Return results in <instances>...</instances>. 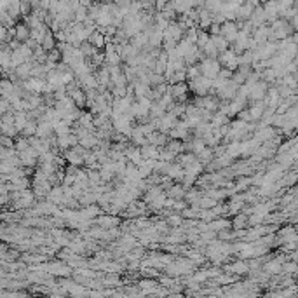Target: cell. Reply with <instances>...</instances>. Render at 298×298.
Wrapping results in <instances>:
<instances>
[{
    "instance_id": "6da1fadb",
    "label": "cell",
    "mask_w": 298,
    "mask_h": 298,
    "mask_svg": "<svg viewBox=\"0 0 298 298\" xmlns=\"http://www.w3.org/2000/svg\"><path fill=\"white\" fill-rule=\"evenodd\" d=\"M293 26L290 21L286 19H276L270 26V40H284L293 33Z\"/></svg>"
},
{
    "instance_id": "7a4b0ae2",
    "label": "cell",
    "mask_w": 298,
    "mask_h": 298,
    "mask_svg": "<svg viewBox=\"0 0 298 298\" xmlns=\"http://www.w3.org/2000/svg\"><path fill=\"white\" fill-rule=\"evenodd\" d=\"M188 82H190L188 84L190 91L195 96H206L209 93H215V89H213V79H209L206 75H201V77H197L194 80H188Z\"/></svg>"
},
{
    "instance_id": "3957f363",
    "label": "cell",
    "mask_w": 298,
    "mask_h": 298,
    "mask_svg": "<svg viewBox=\"0 0 298 298\" xmlns=\"http://www.w3.org/2000/svg\"><path fill=\"white\" fill-rule=\"evenodd\" d=\"M201 70H203V75L215 80L222 70V63L218 61V58H204L201 61Z\"/></svg>"
},
{
    "instance_id": "277c9868",
    "label": "cell",
    "mask_w": 298,
    "mask_h": 298,
    "mask_svg": "<svg viewBox=\"0 0 298 298\" xmlns=\"http://www.w3.org/2000/svg\"><path fill=\"white\" fill-rule=\"evenodd\" d=\"M218 61L222 63V66L236 72L237 68H239V54H237L234 49H227V51H224V53L218 54Z\"/></svg>"
},
{
    "instance_id": "5b68a950",
    "label": "cell",
    "mask_w": 298,
    "mask_h": 298,
    "mask_svg": "<svg viewBox=\"0 0 298 298\" xmlns=\"http://www.w3.org/2000/svg\"><path fill=\"white\" fill-rule=\"evenodd\" d=\"M241 32V25L237 21H225L224 25H222V35L227 38L230 44L237 40V35Z\"/></svg>"
},
{
    "instance_id": "8992f818",
    "label": "cell",
    "mask_w": 298,
    "mask_h": 298,
    "mask_svg": "<svg viewBox=\"0 0 298 298\" xmlns=\"http://www.w3.org/2000/svg\"><path fill=\"white\" fill-rule=\"evenodd\" d=\"M38 157L40 155H38V152L33 147H30L25 152H19V161L23 168H35L38 164Z\"/></svg>"
},
{
    "instance_id": "52a82bcc",
    "label": "cell",
    "mask_w": 298,
    "mask_h": 298,
    "mask_svg": "<svg viewBox=\"0 0 298 298\" xmlns=\"http://www.w3.org/2000/svg\"><path fill=\"white\" fill-rule=\"evenodd\" d=\"M32 190L35 192L37 197H47L49 192L53 190V185H51V182L46 178H35L32 183Z\"/></svg>"
},
{
    "instance_id": "ba28073f",
    "label": "cell",
    "mask_w": 298,
    "mask_h": 298,
    "mask_svg": "<svg viewBox=\"0 0 298 298\" xmlns=\"http://www.w3.org/2000/svg\"><path fill=\"white\" fill-rule=\"evenodd\" d=\"M267 96V84L263 80H258L253 86H249V99L253 101H261Z\"/></svg>"
},
{
    "instance_id": "9c48e42d",
    "label": "cell",
    "mask_w": 298,
    "mask_h": 298,
    "mask_svg": "<svg viewBox=\"0 0 298 298\" xmlns=\"http://www.w3.org/2000/svg\"><path fill=\"white\" fill-rule=\"evenodd\" d=\"M149 143H152V145L159 147V149H162V147L168 145V141H169V134L168 132H162L159 131V129H155L153 132H150L149 136Z\"/></svg>"
},
{
    "instance_id": "30bf717a",
    "label": "cell",
    "mask_w": 298,
    "mask_h": 298,
    "mask_svg": "<svg viewBox=\"0 0 298 298\" xmlns=\"http://www.w3.org/2000/svg\"><path fill=\"white\" fill-rule=\"evenodd\" d=\"M126 159L136 166H141L143 164V161H145L140 147H128V150H126Z\"/></svg>"
},
{
    "instance_id": "8fae6325",
    "label": "cell",
    "mask_w": 298,
    "mask_h": 298,
    "mask_svg": "<svg viewBox=\"0 0 298 298\" xmlns=\"http://www.w3.org/2000/svg\"><path fill=\"white\" fill-rule=\"evenodd\" d=\"M87 40L91 42L93 46L96 47V49H105V47H107V35H105L103 32H101V30H94V32L91 33V37L87 38Z\"/></svg>"
},
{
    "instance_id": "7c38bea8",
    "label": "cell",
    "mask_w": 298,
    "mask_h": 298,
    "mask_svg": "<svg viewBox=\"0 0 298 298\" xmlns=\"http://www.w3.org/2000/svg\"><path fill=\"white\" fill-rule=\"evenodd\" d=\"M249 265L246 263V261L239 260V261H234L232 265H228V267H225V272L227 274H237V276H242V274L249 272Z\"/></svg>"
},
{
    "instance_id": "4fadbf2b",
    "label": "cell",
    "mask_w": 298,
    "mask_h": 298,
    "mask_svg": "<svg viewBox=\"0 0 298 298\" xmlns=\"http://www.w3.org/2000/svg\"><path fill=\"white\" fill-rule=\"evenodd\" d=\"M166 194H168V197H171V199H185V194H186V186L183 185H180V182H176V183H173V185L166 190Z\"/></svg>"
},
{
    "instance_id": "5bb4252c",
    "label": "cell",
    "mask_w": 298,
    "mask_h": 298,
    "mask_svg": "<svg viewBox=\"0 0 298 298\" xmlns=\"http://www.w3.org/2000/svg\"><path fill=\"white\" fill-rule=\"evenodd\" d=\"M30 37H32V28L26 25L25 21H23V23H18L16 25V37L14 38H18V40H21L23 44H25V42L30 40Z\"/></svg>"
},
{
    "instance_id": "9a60e30c",
    "label": "cell",
    "mask_w": 298,
    "mask_h": 298,
    "mask_svg": "<svg viewBox=\"0 0 298 298\" xmlns=\"http://www.w3.org/2000/svg\"><path fill=\"white\" fill-rule=\"evenodd\" d=\"M253 38L258 42V46L260 44H265V42H269L270 38V26H258V28H255V33H253Z\"/></svg>"
},
{
    "instance_id": "2e32d148",
    "label": "cell",
    "mask_w": 298,
    "mask_h": 298,
    "mask_svg": "<svg viewBox=\"0 0 298 298\" xmlns=\"http://www.w3.org/2000/svg\"><path fill=\"white\" fill-rule=\"evenodd\" d=\"M168 176L169 178H173L174 182H183V176H185V168H183L180 162H176V164H171L169 166V171H168Z\"/></svg>"
},
{
    "instance_id": "e0dca14e",
    "label": "cell",
    "mask_w": 298,
    "mask_h": 298,
    "mask_svg": "<svg viewBox=\"0 0 298 298\" xmlns=\"http://www.w3.org/2000/svg\"><path fill=\"white\" fill-rule=\"evenodd\" d=\"M51 274H56V276H61V278H66V276H70L72 274V267H66L63 263H51L46 267Z\"/></svg>"
},
{
    "instance_id": "ac0fdd59",
    "label": "cell",
    "mask_w": 298,
    "mask_h": 298,
    "mask_svg": "<svg viewBox=\"0 0 298 298\" xmlns=\"http://www.w3.org/2000/svg\"><path fill=\"white\" fill-rule=\"evenodd\" d=\"M166 149L169 150V152H173L174 155H180V153L185 152V141H183V140H178V138H171V140L168 141Z\"/></svg>"
},
{
    "instance_id": "d6986e66",
    "label": "cell",
    "mask_w": 298,
    "mask_h": 298,
    "mask_svg": "<svg viewBox=\"0 0 298 298\" xmlns=\"http://www.w3.org/2000/svg\"><path fill=\"white\" fill-rule=\"evenodd\" d=\"M140 149L145 159H155V161L159 159V153H161V149H159V147L152 145V143H147V145L140 147Z\"/></svg>"
},
{
    "instance_id": "ffe728a7",
    "label": "cell",
    "mask_w": 298,
    "mask_h": 298,
    "mask_svg": "<svg viewBox=\"0 0 298 298\" xmlns=\"http://www.w3.org/2000/svg\"><path fill=\"white\" fill-rule=\"evenodd\" d=\"M176 159H178V162L183 166V168H188V166L194 164L195 161H199V159H197V153L188 152V150H185L183 153H180V155H178Z\"/></svg>"
},
{
    "instance_id": "44dd1931",
    "label": "cell",
    "mask_w": 298,
    "mask_h": 298,
    "mask_svg": "<svg viewBox=\"0 0 298 298\" xmlns=\"http://www.w3.org/2000/svg\"><path fill=\"white\" fill-rule=\"evenodd\" d=\"M215 157H216V153H215V149H213V147H206L203 152L197 153V159L203 162V164H209Z\"/></svg>"
},
{
    "instance_id": "7402d4cb",
    "label": "cell",
    "mask_w": 298,
    "mask_h": 298,
    "mask_svg": "<svg viewBox=\"0 0 298 298\" xmlns=\"http://www.w3.org/2000/svg\"><path fill=\"white\" fill-rule=\"evenodd\" d=\"M211 38H213V42H215L218 53H224V51H227L228 47H230V42H228L222 33H218V35H211Z\"/></svg>"
},
{
    "instance_id": "603a6c76",
    "label": "cell",
    "mask_w": 298,
    "mask_h": 298,
    "mask_svg": "<svg viewBox=\"0 0 298 298\" xmlns=\"http://www.w3.org/2000/svg\"><path fill=\"white\" fill-rule=\"evenodd\" d=\"M203 75V70H201V63H195V65H188L186 66V80H194L197 77Z\"/></svg>"
},
{
    "instance_id": "cb8c5ba5",
    "label": "cell",
    "mask_w": 298,
    "mask_h": 298,
    "mask_svg": "<svg viewBox=\"0 0 298 298\" xmlns=\"http://www.w3.org/2000/svg\"><path fill=\"white\" fill-rule=\"evenodd\" d=\"M203 195H204V192H199V190H195V188H188L185 194V201L192 206V204H197L199 199L203 197Z\"/></svg>"
},
{
    "instance_id": "d4e9b609",
    "label": "cell",
    "mask_w": 298,
    "mask_h": 298,
    "mask_svg": "<svg viewBox=\"0 0 298 298\" xmlns=\"http://www.w3.org/2000/svg\"><path fill=\"white\" fill-rule=\"evenodd\" d=\"M138 286H140L141 290V293L143 295H149V293H153L155 291V286H157V282L153 281V279H143L141 282H138Z\"/></svg>"
},
{
    "instance_id": "484cf974",
    "label": "cell",
    "mask_w": 298,
    "mask_h": 298,
    "mask_svg": "<svg viewBox=\"0 0 298 298\" xmlns=\"http://www.w3.org/2000/svg\"><path fill=\"white\" fill-rule=\"evenodd\" d=\"M255 138H257L258 141H269L270 138H274V131H272V128H261V129H258L257 131V134H255Z\"/></svg>"
},
{
    "instance_id": "4316f807",
    "label": "cell",
    "mask_w": 298,
    "mask_h": 298,
    "mask_svg": "<svg viewBox=\"0 0 298 298\" xmlns=\"http://www.w3.org/2000/svg\"><path fill=\"white\" fill-rule=\"evenodd\" d=\"M232 227L234 228H248L249 227V216L248 215H237L236 218H234V224H232Z\"/></svg>"
},
{
    "instance_id": "83f0119b",
    "label": "cell",
    "mask_w": 298,
    "mask_h": 298,
    "mask_svg": "<svg viewBox=\"0 0 298 298\" xmlns=\"http://www.w3.org/2000/svg\"><path fill=\"white\" fill-rule=\"evenodd\" d=\"M37 128H38V122H37V120H30L28 124L25 126V129L21 131V134H23V136H26V138L35 136V134H37Z\"/></svg>"
},
{
    "instance_id": "f1b7e54d",
    "label": "cell",
    "mask_w": 298,
    "mask_h": 298,
    "mask_svg": "<svg viewBox=\"0 0 298 298\" xmlns=\"http://www.w3.org/2000/svg\"><path fill=\"white\" fill-rule=\"evenodd\" d=\"M203 51H204V54H206V58H218V54H220L215 46V42H213V38L203 47Z\"/></svg>"
},
{
    "instance_id": "f546056e",
    "label": "cell",
    "mask_w": 298,
    "mask_h": 298,
    "mask_svg": "<svg viewBox=\"0 0 298 298\" xmlns=\"http://www.w3.org/2000/svg\"><path fill=\"white\" fill-rule=\"evenodd\" d=\"M117 224H119V220L112 218V216H101V218H98V225L103 228H112V227H115Z\"/></svg>"
},
{
    "instance_id": "4dcf8cb0",
    "label": "cell",
    "mask_w": 298,
    "mask_h": 298,
    "mask_svg": "<svg viewBox=\"0 0 298 298\" xmlns=\"http://www.w3.org/2000/svg\"><path fill=\"white\" fill-rule=\"evenodd\" d=\"M263 270L267 274H278V272H281V270H282V265L279 263V260H274V261H270V263L265 265Z\"/></svg>"
},
{
    "instance_id": "1f68e13d",
    "label": "cell",
    "mask_w": 298,
    "mask_h": 298,
    "mask_svg": "<svg viewBox=\"0 0 298 298\" xmlns=\"http://www.w3.org/2000/svg\"><path fill=\"white\" fill-rule=\"evenodd\" d=\"M186 80V70H178L174 72L173 75H171V79L168 80L169 84H178V82H185Z\"/></svg>"
},
{
    "instance_id": "d6a6232c",
    "label": "cell",
    "mask_w": 298,
    "mask_h": 298,
    "mask_svg": "<svg viewBox=\"0 0 298 298\" xmlns=\"http://www.w3.org/2000/svg\"><path fill=\"white\" fill-rule=\"evenodd\" d=\"M209 40H211V35H209L206 30H201V32H199V38H197V42H195V44H197V46L203 49V47L206 46Z\"/></svg>"
},
{
    "instance_id": "836d02e7",
    "label": "cell",
    "mask_w": 298,
    "mask_h": 298,
    "mask_svg": "<svg viewBox=\"0 0 298 298\" xmlns=\"http://www.w3.org/2000/svg\"><path fill=\"white\" fill-rule=\"evenodd\" d=\"M176 157H178V155H174V153L169 152L166 147H162L161 153H159V159H161V161H166V162H173V159H176Z\"/></svg>"
},
{
    "instance_id": "e575fe53",
    "label": "cell",
    "mask_w": 298,
    "mask_h": 298,
    "mask_svg": "<svg viewBox=\"0 0 298 298\" xmlns=\"http://www.w3.org/2000/svg\"><path fill=\"white\" fill-rule=\"evenodd\" d=\"M168 224L173 225V227H182L183 225V215H171L168 218Z\"/></svg>"
},
{
    "instance_id": "d590c367",
    "label": "cell",
    "mask_w": 298,
    "mask_h": 298,
    "mask_svg": "<svg viewBox=\"0 0 298 298\" xmlns=\"http://www.w3.org/2000/svg\"><path fill=\"white\" fill-rule=\"evenodd\" d=\"M13 147H14V138L2 134V149H13Z\"/></svg>"
},
{
    "instance_id": "8d00e7d4",
    "label": "cell",
    "mask_w": 298,
    "mask_h": 298,
    "mask_svg": "<svg viewBox=\"0 0 298 298\" xmlns=\"http://www.w3.org/2000/svg\"><path fill=\"white\" fill-rule=\"evenodd\" d=\"M297 180H298V173H295V174L290 173L284 180H282V183H284V185H291V183H295Z\"/></svg>"
},
{
    "instance_id": "74e56055",
    "label": "cell",
    "mask_w": 298,
    "mask_h": 298,
    "mask_svg": "<svg viewBox=\"0 0 298 298\" xmlns=\"http://www.w3.org/2000/svg\"><path fill=\"white\" fill-rule=\"evenodd\" d=\"M297 269H298L297 263H284L282 265V270H286V272H295Z\"/></svg>"
},
{
    "instance_id": "f35d334b",
    "label": "cell",
    "mask_w": 298,
    "mask_h": 298,
    "mask_svg": "<svg viewBox=\"0 0 298 298\" xmlns=\"http://www.w3.org/2000/svg\"><path fill=\"white\" fill-rule=\"evenodd\" d=\"M143 276H145V278H157V272H155V270L152 272V269H145L143 270Z\"/></svg>"
},
{
    "instance_id": "ab89813d",
    "label": "cell",
    "mask_w": 298,
    "mask_h": 298,
    "mask_svg": "<svg viewBox=\"0 0 298 298\" xmlns=\"http://www.w3.org/2000/svg\"><path fill=\"white\" fill-rule=\"evenodd\" d=\"M291 40H293L295 44H297V46H298V32H295V33H293V37H291Z\"/></svg>"
}]
</instances>
